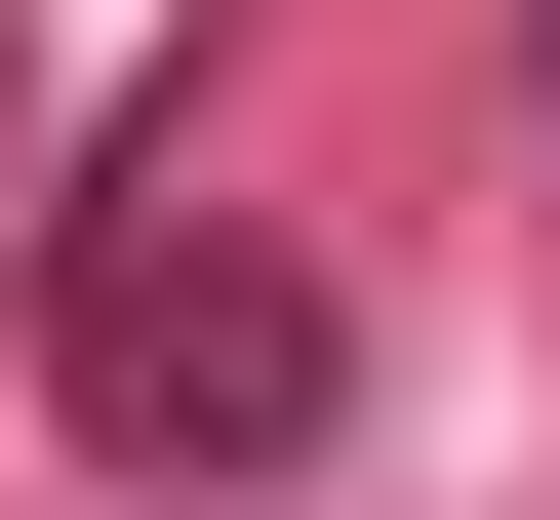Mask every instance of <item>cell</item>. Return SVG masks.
I'll use <instances>...</instances> for the list:
<instances>
[{
  "instance_id": "cell-2",
  "label": "cell",
  "mask_w": 560,
  "mask_h": 520,
  "mask_svg": "<svg viewBox=\"0 0 560 520\" xmlns=\"http://www.w3.org/2000/svg\"><path fill=\"white\" fill-rule=\"evenodd\" d=\"M521 81H560V0H521Z\"/></svg>"
},
{
  "instance_id": "cell-1",
  "label": "cell",
  "mask_w": 560,
  "mask_h": 520,
  "mask_svg": "<svg viewBox=\"0 0 560 520\" xmlns=\"http://www.w3.org/2000/svg\"><path fill=\"white\" fill-rule=\"evenodd\" d=\"M40 360H81L120 481H320V401H361V321H320L280 241H81V280H40Z\"/></svg>"
}]
</instances>
